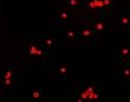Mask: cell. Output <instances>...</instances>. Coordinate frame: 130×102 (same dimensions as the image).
I'll return each mask as SVG.
<instances>
[{
	"instance_id": "obj_5",
	"label": "cell",
	"mask_w": 130,
	"mask_h": 102,
	"mask_svg": "<svg viewBox=\"0 0 130 102\" xmlns=\"http://www.w3.org/2000/svg\"><path fill=\"white\" fill-rule=\"evenodd\" d=\"M41 46V43H37L35 41H29L27 43V46H26V52H27V55L31 59H35L36 57V54H37V51L39 49V47Z\"/></svg>"
},
{
	"instance_id": "obj_4",
	"label": "cell",
	"mask_w": 130,
	"mask_h": 102,
	"mask_svg": "<svg viewBox=\"0 0 130 102\" xmlns=\"http://www.w3.org/2000/svg\"><path fill=\"white\" fill-rule=\"evenodd\" d=\"M95 33H96V31L94 30V28L92 27L91 24H85V26L80 31V36H81V38L83 40L90 41V40L93 39V37L95 36Z\"/></svg>"
},
{
	"instance_id": "obj_8",
	"label": "cell",
	"mask_w": 130,
	"mask_h": 102,
	"mask_svg": "<svg viewBox=\"0 0 130 102\" xmlns=\"http://www.w3.org/2000/svg\"><path fill=\"white\" fill-rule=\"evenodd\" d=\"M67 73H68V68L67 66H56L55 69H54V74L56 75V77L60 80H64L67 77Z\"/></svg>"
},
{
	"instance_id": "obj_9",
	"label": "cell",
	"mask_w": 130,
	"mask_h": 102,
	"mask_svg": "<svg viewBox=\"0 0 130 102\" xmlns=\"http://www.w3.org/2000/svg\"><path fill=\"white\" fill-rule=\"evenodd\" d=\"M41 45L46 50H48V49H51V48H53L54 46H55L56 41L54 40L53 38H51V37H45V38L43 37V39L41 41Z\"/></svg>"
},
{
	"instance_id": "obj_2",
	"label": "cell",
	"mask_w": 130,
	"mask_h": 102,
	"mask_svg": "<svg viewBox=\"0 0 130 102\" xmlns=\"http://www.w3.org/2000/svg\"><path fill=\"white\" fill-rule=\"evenodd\" d=\"M82 7L89 12H105L103 0H86L83 2Z\"/></svg>"
},
{
	"instance_id": "obj_15",
	"label": "cell",
	"mask_w": 130,
	"mask_h": 102,
	"mask_svg": "<svg viewBox=\"0 0 130 102\" xmlns=\"http://www.w3.org/2000/svg\"><path fill=\"white\" fill-rule=\"evenodd\" d=\"M43 96V92L40 89H34L31 91V98L35 99V100H39L41 99Z\"/></svg>"
},
{
	"instance_id": "obj_14",
	"label": "cell",
	"mask_w": 130,
	"mask_h": 102,
	"mask_svg": "<svg viewBox=\"0 0 130 102\" xmlns=\"http://www.w3.org/2000/svg\"><path fill=\"white\" fill-rule=\"evenodd\" d=\"M83 0H68L67 1V4L70 6V7H73V8H78V7H81L83 5Z\"/></svg>"
},
{
	"instance_id": "obj_16",
	"label": "cell",
	"mask_w": 130,
	"mask_h": 102,
	"mask_svg": "<svg viewBox=\"0 0 130 102\" xmlns=\"http://www.w3.org/2000/svg\"><path fill=\"white\" fill-rule=\"evenodd\" d=\"M77 37H78V32L76 30H69V31H67V38L69 40L73 41L75 39H77Z\"/></svg>"
},
{
	"instance_id": "obj_13",
	"label": "cell",
	"mask_w": 130,
	"mask_h": 102,
	"mask_svg": "<svg viewBox=\"0 0 130 102\" xmlns=\"http://www.w3.org/2000/svg\"><path fill=\"white\" fill-rule=\"evenodd\" d=\"M121 76L124 80L130 81V64L124 65V68L121 70Z\"/></svg>"
},
{
	"instance_id": "obj_6",
	"label": "cell",
	"mask_w": 130,
	"mask_h": 102,
	"mask_svg": "<svg viewBox=\"0 0 130 102\" xmlns=\"http://www.w3.org/2000/svg\"><path fill=\"white\" fill-rule=\"evenodd\" d=\"M91 25L94 28V30L96 31V33L104 32V31H106L108 28H109L106 23H104L103 21H100V20H93Z\"/></svg>"
},
{
	"instance_id": "obj_7",
	"label": "cell",
	"mask_w": 130,
	"mask_h": 102,
	"mask_svg": "<svg viewBox=\"0 0 130 102\" xmlns=\"http://www.w3.org/2000/svg\"><path fill=\"white\" fill-rule=\"evenodd\" d=\"M119 29L122 30L124 28L130 29V15H122L118 19Z\"/></svg>"
},
{
	"instance_id": "obj_11",
	"label": "cell",
	"mask_w": 130,
	"mask_h": 102,
	"mask_svg": "<svg viewBox=\"0 0 130 102\" xmlns=\"http://www.w3.org/2000/svg\"><path fill=\"white\" fill-rule=\"evenodd\" d=\"M2 86L6 90L14 91L16 88V80L15 78H8V79H2Z\"/></svg>"
},
{
	"instance_id": "obj_12",
	"label": "cell",
	"mask_w": 130,
	"mask_h": 102,
	"mask_svg": "<svg viewBox=\"0 0 130 102\" xmlns=\"http://www.w3.org/2000/svg\"><path fill=\"white\" fill-rule=\"evenodd\" d=\"M16 77V74H15V71L9 67H5L3 68V71H2V76L1 78L2 79H8V78H15Z\"/></svg>"
},
{
	"instance_id": "obj_1",
	"label": "cell",
	"mask_w": 130,
	"mask_h": 102,
	"mask_svg": "<svg viewBox=\"0 0 130 102\" xmlns=\"http://www.w3.org/2000/svg\"><path fill=\"white\" fill-rule=\"evenodd\" d=\"M99 93L96 82H85L81 84V90L77 91L76 101L82 102L85 100H98Z\"/></svg>"
},
{
	"instance_id": "obj_17",
	"label": "cell",
	"mask_w": 130,
	"mask_h": 102,
	"mask_svg": "<svg viewBox=\"0 0 130 102\" xmlns=\"http://www.w3.org/2000/svg\"><path fill=\"white\" fill-rule=\"evenodd\" d=\"M103 2H104V6L106 9H110L113 5H115V0H103Z\"/></svg>"
},
{
	"instance_id": "obj_3",
	"label": "cell",
	"mask_w": 130,
	"mask_h": 102,
	"mask_svg": "<svg viewBox=\"0 0 130 102\" xmlns=\"http://www.w3.org/2000/svg\"><path fill=\"white\" fill-rule=\"evenodd\" d=\"M119 61L122 65H127L130 64V48L123 47V48H119L117 51Z\"/></svg>"
},
{
	"instance_id": "obj_10",
	"label": "cell",
	"mask_w": 130,
	"mask_h": 102,
	"mask_svg": "<svg viewBox=\"0 0 130 102\" xmlns=\"http://www.w3.org/2000/svg\"><path fill=\"white\" fill-rule=\"evenodd\" d=\"M69 17H70V14L68 13V10L64 7H60L58 9L57 19H58V21L61 22V23H66V22L69 20Z\"/></svg>"
}]
</instances>
